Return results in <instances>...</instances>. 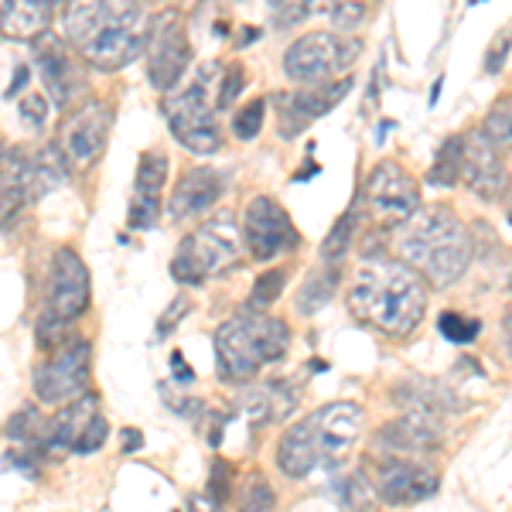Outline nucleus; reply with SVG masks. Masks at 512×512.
I'll return each mask as SVG.
<instances>
[{"mask_svg":"<svg viewBox=\"0 0 512 512\" xmlns=\"http://www.w3.org/2000/svg\"><path fill=\"white\" fill-rule=\"evenodd\" d=\"M62 35L82 62L120 72L144 55V11L130 0H76L62 11Z\"/></svg>","mask_w":512,"mask_h":512,"instance_id":"obj_1","label":"nucleus"},{"mask_svg":"<svg viewBox=\"0 0 512 512\" xmlns=\"http://www.w3.org/2000/svg\"><path fill=\"white\" fill-rule=\"evenodd\" d=\"M349 311L355 321L383 335H410L424 321L427 287L407 263L369 260L355 270L349 287Z\"/></svg>","mask_w":512,"mask_h":512,"instance_id":"obj_2","label":"nucleus"},{"mask_svg":"<svg viewBox=\"0 0 512 512\" xmlns=\"http://www.w3.org/2000/svg\"><path fill=\"white\" fill-rule=\"evenodd\" d=\"M400 253L417 277H427L434 287H451L472 263V236L451 209L437 205L410 219L400 236Z\"/></svg>","mask_w":512,"mask_h":512,"instance_id":"obj_3","label":"nucleus"},{"mask_svg":"<svg viewBox=\"0 0 512 512\" xmlns=\"http://www.w3.org/2000/svg\"><path fill=\"white\" fill-rule=\"evenodd\" d=\"M216 373L226 383H250L270 362H280L291 349V332L280 318L239 311L216 328Z\"/></svg>","mask_w":512,"mask_h":512,"instance_id":"obj_4","label":"nucleus"},{"mask_svg":"<svg viewBox=\"0 0 512 512\" xmlns=\"http://www.w3.org/2000/svg\"><path fill=\"white\" fill-rule=\"evenodd\" d=\"M222 76L219 62H202L185 89L164 96L161 113L168 120L171 137L192 154H216L222 147V127L216 117V96L212 86Z\"/></svg>","mask_w":512,"mask_h":512,"instance_id":"obj_5","label":"nucleus"},{"mask_svg":"<svg viewBox=\"0 0 512 512\" xmlns=\"http://www.w3.org/2000/svg\"><path fill=\"white\" fill-rule=\"evenodd\" d=\"M239 256H243V233H239L233 212H219L178 243V253L171 260V277L178 284L198 287L202 280L219 277L229 267H236Z\"/></svg>","mask_w":512,"mask_h":512,"instance_id":"obj_6","label":"nucleus"},{"mask_svg":"<svg viewBox=\"0 0 512 512\" xmlns=\"http://www.w3.org/2000/svg\"><path fill=\"white\" fill-rule=\"evenodd\" d=\"M144 65H147V79L154 89H161L164 96L175 93V86L181 76L192 65V41H188L185 18L175 7L168 11L151 14L144 31Z\"/></svg>","mask_w":512,"mask_h":512,"instance_id":"obj_7","label":"nucleus"},{"mask_svg":"<svg viewBox=\"0 0 512 512\" xmlns=\"http://www.w3.org/2000/svg\"><path fill=\"white\" fill-rule=\"evenodd\" d=\"M359 52V38L338 35V31H311V35L297 38L284 52V72L287 79L301 82V86H318V82L325 86L338 72L349 69L359 59Z\"/></svg>","mask_w":512,"mask_h":512,"instance_id":"obj_8","label":"nucleus"},{"mask_svg":"<svg viewBox=\"0 0 512 512\" xmlns=\"http://www.w3.org/2000/svg\"><path fill=\"white\" fill-rule=\"evenodd\" d=\"M89 369H93V345L72 338L59 352H52V359H45L35 369V396L45 407H65V403L79 400L89 393Z\"/></svg>","mask_w":512,"mask_h":512,"instance_id":"obj_9","label":"nucleus"},{"mask_svg":"<svg viewBox=\"0 0 512 512\" xmlns=\"http://www.w3.org/2000/svg\"><path fill=\"white\" fill-rule=\"evenodd\" d=\"M366 478L373 482L376 499L386 506H410V502H424L441 489V475L431 465L414 458H386V454H373L369 458Z\"/></svg>","mask_w":512,"mask_h":512,"instance_id":"obj_10","label":"nucleus"},{"mask_svg":"<svg viewBox=\"0 0 512 512\" xmlns=\"http://www.w3.org/2000/svg\"><path fill=\"white\" fill-rule=\"evenodd\" d=\"M366 205L379 226L410 222L420 209V185L396 161H379L366 178Z\"/></svg>","mask_w":512,"mask_h":512,"instance_id":"obj_11","label":"nucleus"},{"mask_svg":"<svg viewBox=\"0 0 512 512\" xmlns=\"http://www.w3.org/2000/svg\"><path fill=\"white\" fill-rule=\"evenodd\" d=\"M113 127V106L106 99H86L69 113L59 134V151L69 161V168H89L106 151Z\"/></svg>","mask_w":512,"mask_h":512,"instance_id":"obj_12","label":"nucleus"},{"mask_svg":"<svg viewBox=\"0 0 512 512\" xmlns=\"http://www.w3.org/2000/svg\"><path fill=\"white\" fill-rule=\"evenodd\" d=\"M243 239L253 260H274V256L294 250L301 243L291 216L284 212V205L274 202L270 195H253L243 209Z\"/></svg>","mask_w":512,"mask_h":512,"instance_id":"obj_13","label":"nucleus"},{"mask_svg":"<svg viewBox=\"0 0 512 512\" xmlns=\"http://www.w3.org/2000/svg\"><path fill=\"white\" fill-rule=\"evenodd\" d=\"M45 315L55 321H76L89 308V267L72 246H59L52 253V270H48V297Z\"/></svg>","mask_w":512,"mask_h":512,"instance_id":"obj_14","label":"nucleus"},{"mask_svg":"<svg viewBox=\"0 0 512 512\" xmlns=\"http://www.w3.org/2000/svg\"><path fill=\"white\" fill-rule=\"evenodd\" d=\"M35 59H38V72H41V79H45L48 96L55 99V106L65 110V106L76 103L82 96V89H86V76H82L79 55L69 48V41L45 31V35L35 41Z\"/></svg>","mask_w":512,"mask_h":512,"instance_id":"obj_15","label":"nucleus"},{"mask_svg":"<svg viewBox=\"0 0 512 512\" xmlns=\"http://www.w3.org/2000/svg\"><path fill=\"white\" fill-rule=\"evenodd\" d=\"M349 93H352V79H338V82H325V86H304V89H297V93L277 96L280 134L297 137L301 130H308L311 123L325 117L328 110H335Z\"/></svg>","mask_w":512,"mask_h":512,"instance_id":"obj_16","label":"nucleus"},{"mask_svg":"<svg viewBox=\"0 0 512 512\" xmlns=\"http://www.w3.org/2000/svg\"><path fill=\"white\" fill-rule=\"evenodd\" d=\"M315 431H318V448H321V468L335 472L345 458H349L355 437H359L362 424V407L349 400H335L328 407L315 410Z\"/></svg>","mask_w":512,"mask_h":512,"instance_id":"obj_17","label":"nucleus"},{"mask_svg":"<svg viewBox=\"0 0 512 512\" xmlns=\"http://www.w3.org/2000/svg\"><path fill=\"white\" fill-rule=\"evenodd\" d=\"M164 178H168V154L151 147L137 158L134 175V198H130L127 226L130 229H154L161 219V195Z\"/></svg>","mask_w":512,"mask_h":512,"instance_id":"obj_18","label":"nucleus"},{"mask_svg":"<svg viewBox=\"0 0 512 512\" xmlns=\"http://www.w3.org/2000/svg\"><path fill=\"white\" fill-rule=\"evenodd\" d=\"M465 185L472 188L478 198H499L506 195V168H502L499 151L492 147V140L475 130L465 140V164H461Z\"/></svg>","mask_w":512,"mask_h":512,"instance_id":"obj_19","label":"nucleus"},{"mask_svg":"<svg viewBox=\"0 0 512 512\" xmlns=\"http://www.w3.org/2000/svg\"><path fill=\"white\" fill-rule=\"evenodd\" d=\"M219 195H222V175L216 168H188L168 198V219L188 222L202 216L205 209H212L219 202Z\"/></svg>","mask_w":512,"mask_h":512,"instance_id":"obj_20","label":"nucleus"},{"mask_svg":"<svg viewBox=\"0 0 512 512\" xmlns=\"http://www.w3.org/2000/svg\"><path fill=\"white\" fill-rule=\"evenodd\" d=\"M396 407L403 410V417L420 420V424L434 427L441 424L444 417L458 410V400L437 383H427V379H403L400 386L393 390Z\"/></svg>","mask_w":512,"mask_h":512,"instance_id":"obj_21","label":"nucleus"},{"mask_svg":"<svg viewBox=\"0 0 512 512\" xmlns=\"http://www.w3.org/2000/svg\"><path fill=\"white\" fill-rule=\"evenodd\" d=\"M437 451V431L420 420L396 417L383 424L373 437V454H386V458H414L420 461L424 454Z\"/></svg>","mask_w":512,"mask_h":512,"instance_id":"obj_22","label":"nucleus"},{"mask_svg":"<svg viewBox=\"0 0 512 512\" xmlns=\"http://www.w3.org/2000/svg\"><path fill=\"white\" fill-rule=\"evenodd\" d=\"M277 468L287 478H308L315 468H321V448H318V431H315V417H301L294 420L284 431L277 444Z\"/></svg>","mask_w":512,"mask_h":512,"instance_id":"obj_23","label":"nucleus"},{"mask_svg":"<svg viewBox=\"0 0 512 512\" xmlns=\"http://www.w3.org/2000/svg\"><path fill=\"white\" fill-rule=\"evenodd\" d=\"M93 417H99V396L86 393L79 400L65 403L45 420V451L48 454H65L76 451L82 431L93 424Z\"/></svg>","mask_w":512,"mask_h":512,"instance_id":"obj_24","label":"nucleus"},{"mask_svg":"<svg viewBox=\"0 0 512 512\" xmlns=\"http://www.w3.org/2000/svg\"><path fill=\"white\" fill-rule=\"evenodd\" d=\"M52 0H7L0 7V31L18 41H38L52 21Z\"/></svg>","mask_w":512,"mask_h":512,"instance_id":"obj_25","label":"nucleus"},{"mask_svg":"<svg viewBox=\"0 0 512 512\" xmlns=\"http://www.w3.org/2000/svg\"><path fill=\"white\" fill-rule=\"evenodd\" d=\"M65 178H69V161L62 158L59 144L31 154L28 181H24V202H38V198H45L52 188L65 185Z\"/></svg>","mask_w":512,"mask_h":512,"instance_id":"obj_26","label":"nucleus"},{"mask_svg":"<svg viewBox=\"0 0 512 512\" xmlns=\"http://www.w3.org/2000/svg\"><path fill=\"white\" fill-rule=\"evenodd\" d=\"M4 434H7V441H11V448L45 451V417H41L35 407L18 410V414L4 424Z\"/></svg>","mask_w":512,"mask_h":512,"instance_id":"obj_27","label":"nucleus"},{"mask_svg":"<svg viewBox=\"0 0 512 512\" xmlns=\"http://www.w3.org/2000/svg\"><path fill=\"white\" fill-rule=\"evenodd\" d=\"M461 164H465V137L454 134L441 144V151H437L434 168L427 178H431V185L451 188V185H458V178H461Z\"/></svg>","mask_w":512,"mask_h":512,"instance_id":"obj_28","label":"nucleus"},{"mask_svg":"<svg viewBox=\"0 0 512 512\" xmlns=\"http://www.w3.org/2000/svg\"><path fill=\"white\" fill-rule=\"evenodd\" d=\"M338 502H342L345 512H376L379 499H376V489L373 482L366 478V472H352L338 482Z\"/></svg>","mask_w":512,"mask_h":512,"instance_id":"obj_29","label":"nucleus"},{"mask_svg":"<svg viewBox=\"0 0 512 512\" xmlns=\"http://www.w3.org/2000/svg\"><path fill=\"white\" fill-rule=\"evenodd\" d=\"M239 512H274L277 509V492L274 485L267 482V475L260 472H250L239 485Z\"/></svg>","mask_w":512,"mask_h":512,"instance_id":"obj_30","label":"nucleus"},{"mask_svg":"<svg viewBox=\"0 0 512 512\" xmlns=\"http://www.w3.org/2000/svg\"><path fill=\"white\" fill-rule=\"evenodd\" d=\"M338 287V270L332 267L328 274H311L308 280H304L301 294H297V311L301 315H315V311L325 308L328 301H332Z\"/></svg>","mask_w":512,"mask_h":512,"instance_id":"obj_31","label":"nucleus"},{"mask_svg":"<svg viewBox=\"0 0 512 512\" xmlns=\"http://www.w3.org/2000/svg\"><path fill=\"white\" fill-rule=\"evenodd\" d=\"M355 205L349 212H342V216H338V222L332 226V233L325 236V243H321V260L325 263H338L342 260L345 253L352 250V239H355Z\"/></svg>","mask_w":512,"mask_h":512,"instance_id":"obj_32","label":"nucleus"},{"mask_svg":"<svg viewBox=\"0 0 512 512\" xmlns=\"http://www.w3.org/2000/svg\"><path fill=\"white\" fill-rule=\"evenodd\" d=\"M284 284H287L284 270H267V274H260V277L253 280V291H250V301H246V311H253V315H263V311H267L270 304H274L277 297L284 294Z\"/></svg>","mask_w":512,"mask_h":512,"instance_id":"obj_33","label":"nucleus"},{"mask_svg":"<svg viewBox=\"0 0 512 512\" xmlns=\"http://www.w3.org/2000/svg\"><path fill=\"white\" fill-rule=\"evenodd\" d=\"M485 137L492 140V147H509L512 144V96L499 99L485 117Z\"/></svg>","mask_w":512,"mask_h":512,"instance_id":"obj_34","label":"nucleus"},{"mask_svg":"<svg viewBox=\"0 0 512 512\" xmlns=\"http://www.w3.org/2000/svg\"><path fill=\"white\" fill-rule=\"evenodd\" d=\"M263 120H267V99H253L250 106H243L233 117L236 140H256L263 130Z\"/></svg>","mask_w":512,"mask_h":512,"instance_id":"obj_35","label":"nucleus"},{"mask_svg":"<svg viewBox=\"0 0 512 512\" xmlns=\"http://www.w3.org/2000/svg\"><path fill=\"white\" fill-rule=\"evenodd\" d=\"M437 328H441V335L448 338V342L465 345V342H472L478 332H482V321L465 318V315H458V311H444L441 321H437Z\"/></svg>","mask_w":512,"mask_h":512,"instance_id":"obj_36","label":"nucleus"},{"mask_svg":"<svg viewBox=\"0 0 512 512\" xmlns=\"http://www.w3.org/2000/svg\"><path fill=\"white\" fill-rule=\"evenodd\" d=\"M243 82H246V72L243 65H229L226 72L219 76V93H216V110H229L236 103V96L243 93Z\"/></svg>","mask_w":512,"mask_h":512,"instance_id":"obj_37","label":"nucleus"},{"mask_svg":"<svg viewBox=\"0 0 512 512\" xmlns=\"http://www.w3.org/2000/svg\"><path fill=\"white\" fill-rule=\"evenodd\" d=\"M106 441H110V420L99 414V417H93V424H89L86 431H82L76 451H72V454H82V458H89V454L103 451Z\"/></svg>","mask_w":512,"mask_h":512,"instance_id":"obj_38","label":"nucleus"},{"mask_svg":"<svg viewBox=\"0 0 512 512\" xmlns=\"http://www.w3.org/2000/svg\"><path fill=\"white\" fill-rule=\"evenodd\" d=\"M209 499H216L219 506L233 495V468H229V461H212V472H209V489H205Z\"/></svg>","mask_w":512,"mask_h":512,"instance_id":"obj_39","label":"nucleus"},{"mask_svg":"<svg viewBox=\"0 0 512 512\" xmlns=\"http://www.w3.org/2000/svg\"><path fill=\"white\" fill-rule=\"evenodd\" d=\"M161 396H164V403H168V407L175 410L178 417L192 420V424H198L205 410H209V403H205V400H195V396H175V393L168 390V386H161Z\"/></svg>","mask_w":512,"mask_h":512,"instance_id":"obj_40","label":"nucleus"},{"mask_svg":"<svg viewBox=\"0 0 512 512\" xmlns=\"http://www.w3.org/2000/svg\"><path fill=\"white\" fill-rule=\"evenodd\" d=\"M21 123L28 130H41L48 123V99L38 93H28L21 99Z\"/></svg>","mask_w":512,"mask_h":512,"instance_id":"obj_41","label":"nucleus"},{"mask_svg":"<svg viewBox=\"0 0 512 512\" xmlns=\"http://www.w3.org/2000/svg\"><path fill=\"white\" fill-rule=\"evenodd\" d=\"M366 18V4H335L328 7V21H332V28L342 35V31H355V24Z\"/></svg>","mask_w":512,"mask_h":512,"instance_id":"obj_42","label":"nucleus"},{"mask_svg":"<svg viewBox=\"0 0 512 512\" xmlns=\"http://www.w3.org/2000/svg\"><path fill=\"white\" fill-rule=\"evenodd\" d=\"M308 14H311L308 4H274V7H270V21H274V28H280V31L301 24Z\"/></svg>","mask_w":512,"mask_h":512,"instance_id":"obj_43","label":"nucleus"},{"mask_svg":"<svg viewBox=\"0 0 512 512\" xmlns=\"http://www.w3.org/2000/svg\"><path fill=\"white\" fill-rule=\"evenodd\" d=\"M188 311H192V301H188L185 294H178L175 301L168 304V311L158 318V338H168L171 332H175V325L188 315Z\"/></svg>","mask_w":512,"mask_h":512,"instance_id":"obj_44","label":"nucleus"},{"mask_svg":"<svg viewBox=\"0 0 512 512\" xmlns=\"http://www.w3.org/2000/svg\"><path fill=\"white\" fill-rule=\"evenodd\" d=\"M509 48H512V28H506V31H502V35L489 45V55H485V72H499L502 65H506Z\"/></svg>","mask_w":512,"mask_h":512,"instance_id":"obj_45","label":"nucleus"},{"mask_svg":"<svg viewBox=\"0 0 512 512\" xmlns=\"http://www.w3.org/2000/svg\"><path fill=\"white\" fill-rule=\"evenodd\" d=\"M168 362H171V376H175L178 386H192L195 383V369L185 366V355H181L178 349L168 355Z\"/></svg>","mask_w":512,"mask_h":512,"instance_id":"obj_46","label":"nucleus"},{"mask_svg":"<svg viewBox=\"0 0 512 512\" xmlns=\"http://www.w3.org/2000/svg\"><path fill=\"white\" fill-rule=\"evenodd\" d=\"M185 512H222V506L216 499H209L205 492H192L185 499Z\"/></svg>","mask_w":512,"mask_h":512,"instance_id":"obj_47","label":"nucleus"},{"mask_svg":"<svg viewBox=\"0 0 512 512\" xmlns=\"http://www.w3.org/2000/svg\"><path fill=\"white\" fill-rule=\"evenodd\" d=\"M140 448H144V431H137V427H123V431H120V451L134 454Z\"/></svg>","mask_w":512,"mask_h":512,"instance_id":"obj_48","label":"nucleus"},{"mask_svg":"<svg viewBox=\"0 0 512 512\" xmlns=\"http://www.w3.org/2000/svg\"><path fill=\"white\" fill-rule=\"evenodd\" d=\"M28 79H31V69H28V65H24V62H21V65H14V76H11V86H7V96H18Z\"/></svg>","mask_w":512,"mask_h":512,"instance_id":"obj_49","label":"nucleus"},{"mask_svg":"<svg viewBox=\"0 0 512 512\" xmlns=\"http://www.w3.org/2000/svg\"><path fill=\"white\" fill-rule=\"evenodd\" d=\"M243 31H246V35H239V41H236V45H239V48L253 45V41H256V38H260V28H243Z\"/></svg>","mask_w":512,"mask_h":512,"instance_id":"obj_50","label":"nucleus"},{"mask_svg":"<svg viewBox=\"0 0 512 512\" xmlns=\"http://www.w3.org/2000/svg\"><path fill=\"white\" fill-rule=\"evenodd\" d=\"M441 86H444V79L437 76V82H434V86H431V106L437 103V96H441Z\"/></svg>","mask_w":512,"mask_h":512,"instance_id":"obj_51","label":"nucleus"},{"mask_svg":"<svg viewBox=\"0 0 512 512\" xmlns=\"http://www.w3.org/2000/svg\"><path fill=\"white\" fill-rule=\"evenodd\" d=\"M506 342H509V352H512V311L506 315Z\"/></svg>","mask_w":512,"mask_h":512,"instance_id":"obj_52","label":"nucleus"},{"mask_svg":"<svg viewBox=\"0 0 512 512\" xmlns=\"http://www.w3.org/2000/svg\"><path fill=\"white\" fill-rule=\"evenodd\" d=\"M506 216H509V222H512V195L506 198Z\"/></svg>","mask_w":512,"mask_h":512,"instance_id":"obj_53","label":"nucleus"},{"mask_svg":"<svg viewBox=\"0 0 512 512\" xmlns=\"http://www.w3.org/2000/svg\"><path fill=\"white\" fill-rule=\"evenodd\" d=\"M0 158H4V151H0Z\"/></svg>","mask_w":512,"mask_h":512,"instance_id":"obj_54","label":"nucleus"},{"mask_svg":"<svg viewBox=\"0 0 512 512\" xmlns=\"http://www.w3.org/2000/svg\"><path fill=\"white\" fill-rule=\"evenodd\" d=\"M509 287H512V280H509Z\"/></svg>","mask_w":512,"mask_h":512,"instance_id":"obj_55","label":"nucleus"}]
</instances>
